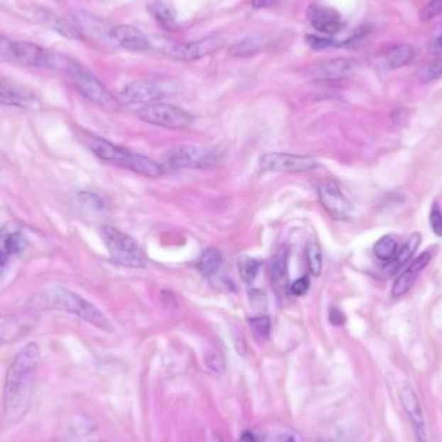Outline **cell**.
<instances>
[{
    "label": "cell",
    "mask_w": 442,
    "mask_h": 442,
    "mask_svg": "<svg viewBox=\"0 0 442 442\" xmlns=\"http://www.w3.org/2000/svg\"><path fill=\"white\" fill-rule=\"evenodd\" d=\"M40 363V348L29 343L16 355L6 375L3 405L9 423L15 424L26 416L35 385V375Z\"/></svg>",
    "instance_id": "6da1fadb"
},
{
    "label": "cell",
    "mask_w": 442,
    "mask_h": 442,
    "mask_svg": "<svg viewBox=\"0 0 442 442\" xmlns=\"http://www.w3.org/2000/svg\"><path fill=\"white\" fill-rule=\"evenodd\" d=\"M31 308L35 309H53L58 312L74 314L86 321L89 325L100 328L102 331L111 333L113 325L105 314L94 306L91 302L80 297L79 294L65 287H50L40 291L31 297Z\"/></svg>",
    "instance_id": "7a4b0ae2"
},
{
    "label": "cell",
    "mask_w": 442,
    "mask_h": 442,
    "mask_svg": "<svg viewBox=\"0 0 442 442\" xmlns=\"http://www.w3.org/2000/svg\"><path fill=\"white\" fill-rule=\"evenodd\" d=\"M87 145L89 150L104 162H108L114 166L122 167L124 170H128L145 177L155 179V177H160L165 171L160 165L145 155L114 145L104 138L89 136L87 138Z\"/></svg>",
    "instance_id": "3957f363"
},
{
    "label": "cell",
    "mask_w": 442,
    "mask_h": 442,
    "mask_svg": "<svg viewBox=\"0 0 442 442\" xmlns=\"http://www.w3.org/2000/svg\"><path fill=\"white\" fill-rule=\"evenodd\" d=\"M104 245L111 260L127 268H144L148 264L144 250L131 236L111 225H102L99 229Z\"/></svg>",
    "instance_id": "277c9868"
},
{
    "label": "cell",
    "mask_w": 442,
    "mask_h": 442,
    "mask_svg": "<svg viewBox=\"0 0 442 442\" xmlns=\"http://www.w3.org/2000/svg\"><path fill=\"white\" fill-rule=\"evenodd\" d=\"M65 73L73 79L75 87L80 94L87 97L89 101L99 105L101 109L109 113H116L121 110V101L110 94L100 80L94 77L84 66L80 65L75 60H72Z\"/></svg>",
    "instance_id": "5b68a950"
},
{
    "label": "cell",
    "mask_w": 442,
    "mask_h": 442,
    "mask_svg": "<svg viewBox=\"0 0 442 442\" xmlns=\"http://www.w3.org/2000/svg\"><path fill=\"white\" fill-rule=\"evenodd\" d=\"M223 154L216 148L177 145L168 149L162 157L163 170L182 168H209L221 160Z\"/></svg>",
    "instance_id": "8992f818"
},
{
    "label": "cell",
    "mask_w": 442,
    "mask_h": 442,
    "mask_svg": "<svg viewBox=\"0 0 442 442\" xmlns=\"http://www.w3.org/2000/svg\"><path fill=\"white\" fill-rule=\"evenodd\" d=\"M140 121L145 123L163 127L168 130H182L193 123L194 118L187 110L182 109L176 105L154 102L148 104L136 111Z\"/></svg>",
    "instance_id": "52a82bcc"
},
{
    "label": "cell",
    "mask_w": 442,
    "mask_h": 442,
    "mask_svg": "<svg viewBox=\"0 0 442 442\" xmlns=\"http://www.w3.org/2000/svg\"><path fill=\"white\" fill-rule=\"evenodd\" d=\"M177 88L172 82L144 79L132 82L121 92V101L126 104H154L176 94Z\"/></svg>",
    "instance_id": "ba28073f"
},
{
    "label": "cell",
    "mask_w": 442,
    "mask_h": 442,
    "mask_svg": "<svg viewBox=\"0 0 442 442\" xmlns=\"http://www.w3.org/2000/svg\"><path fill=\"white\" fill-rule=\"evenodd\" d=\"M261 170L267 172L303 174L317 167V160L311 155H300L290 153H267L260 158Z\"/></svg>",
    "instance_id": "9c48e42d"
},
{
    "label": "cell",
    "mask_w": 442,
    "mask_h": 442,
    "mask_svg": "<svg viewBox=\"0 0 442 442\" xmlns=\"http://www.w3.org/2000/svg\"><path fill=\"white\" fill-rule=\"evenodd\" d=\"M319 202L327 214L339 221H347L353 216V204L343 194L341 187L333 180L322 182L317 187Z\"/></svg>",
    "instance_id": "30bf717a"
},
{
    "label": "cell",
    "mask_w": 442,
    "mask_h": 442,
    "mask_svg": "<svg viewBox=\"0 0 442 442\" xmlns=\"http://www.w3.org/2000/svg\"><path fill=\"white\" fill-rule=\"evenodd\" d=\"M223 45H224L223 38L209 37L190 43L174 44L168 47L165 53L168 57L177 61H196L218 52L220 48H223Z\"/></svg>",
    "instance_id": "8fae6325"
},
{
    "label": "cell",
    "mask_w": 442,
    "mask_h": 442,
    "mask_svg": "<svg viewBox=\"0 0 442 442\" xmlns=\"http://www.w3.org/2000/svg\"><path fill=\"white\" fill-rule=\"evenodd\" d=\"M8 51L16 58L18 62L23 65L35 66V67H44V69H53L56 65V52L47 51L37 44L29 42H9Z\"/></svg>",
    "instance_id": "7c38bea8"
},
{
    "label": "cell",
    "mask_w": 442,
    "mask_h": 442,
    "mask_svg": "<svg viewBox=\"0 0 442 442\" xmlns=\"http://www.w3.org/2000/svg\"><path fill=\"white\" fill-rule=\"evenodd\" d=\"M37 322L38 317L33 313L0 316V347L23 338L35 327Z\"/></svg>",
    "instance_id": "4fadbf2b"
},
{
    "label": "cell",
    "mask_w": 442,
    "mask_h": 442,
    "mask_svg": "<svg viewBox=\"0 0 442 442\" xmlns=\"http://www.w3.org/2000/svg\"><path fill=\"white\" fill-rule=\"evenodd\" d=\"M26 247L28 238L17 223L8 221L0 228V276L7 267L11 256L21 254Z\"/></svg>",
    "instance_id": "5bb4252c"
},
{
    "label": "cell",
    "mask_w": 442,
    "mask_h": 442,
    "mask_svg": "<svg viewBox=\"0 0 442 442\" xmlns=\"http://www.w3.org/2000/svg\"><path fill=\"white\" fill-rule=\"evenodd\" d=\"M357 69L355 60L333 58L313 66L309 77L316 82H338L353 75Z\"/></svg>",
    "instance_id": "9a60e30c"
},
{
    "label": "cell",
    "mask_w": 442,
    "mask_h": 442,
    "mask_svg": "<svg viewBox=\"0 0 442 442\" xmlns=\"http://www.w3.org/2000/svg\"><path fill=\"white\" fill-rule=\"evenodd\" d=\"M399 399L404 406V410L411 421L416 442H428L424 413L421 409V401L418 399L413 387L410 385H404L399 392Z\"/></svg>",
    "instance_id": "2e32d148"
},
{
    "label": "cell",
    "mask_w": 442,
    "mask_h": 442,
    "mask_svg": "<svg viewBox=\"0 0 442 442\" xmlns=\"http://www.w3.org/2000/svg\"><path fill=\"white\" fill-rule=\"evenodd\" d=\"M108 40L126 51L144 52L149 48V39L145 34L130 25H119L109 30Z\"/></svg>",
    "instance_id": "e0dca14e"
},
{
    "label": "cell",
    "mask_w": 442,
    "mask_h": 442,
    "mask_svg": "<svg viewBox=\"0 0 442 442\" xmlns=\"http://www.w3.org/2000/svg\"><path fill=\"white\" fill-rule=\"evenodd\" d=\"M308 18L313 28L319 33L325 34H336L343 28L341 17L333 8L324 7L319 4H312L308 8Z\"/></svg>",
    "instance_id": "ac0fdd59"
},
{
    "label": "cell",
    "mask_w": 442,
    "mask_h": 442,
    "mask_svg": "<svg viewBox=\"0 0 442 442\" xmlns=\"http://www.w3.org/2000/svg\"><path fill=\"white\" fill-rule=\"evenodd\" d=\"M431 259H432V254L429 251H424L423 254L419 255L406 268L405 272L396 280V282L393 283L391 290L392 297H401L407 294L410 289L413 287L414 283L416 282L419 275L429 264Z\"/></svg>",
    "instance_id": "d6986e66"
},
{
    "label": "cell",
    "mask_w": 442,
    "mask_h": 442,
    "mask_svg": "<svg viewBox=\"0 0 442 442\" xmlns=\"http://www.w3.org/2000/svg\"><path fill=\"white\" fill-rule=\"evenodd\" d=\"M38 21L43 23L44 26H47L48 29L56 31L60 35L67 38L70 40H80L83 39V34L80 31L79 28L77 25H74L73 22L66 20L64 17L52 13L47 9L39 8L35 13Z\"/></svg>",
    "instance_id": "ffe728a7"
},
{
    "label": "cell",
    "mask_w": 442,
    "mask_h": 442,
    "mask_svg": "<svg viewBox=\"0 0 442 442\" xmlns=\"http://www.w3.org/2000/svg\"><path fill=\"white\" fill-rule=\"evenodd\" d=\"M0 105L23 109H37L39 102L33 94L9 87L0 82Z\"/></svg>",
    "instance_id": "44dd1931"
},
{
    "label": "cell",
    "mask_w": 442,
    "mask_h": 442,
    "mask_svg": "<svg viewBox=\"0 0 442 442\" xmlns=\"http://www.w3.org/2000/svg\"><path fill=\"white\" fill-rule=\"evenodd\" d=\"M268 37L265 35H251L242 39L238 43L233 44L229 48V53L233 57H248L265 50L268 47Z\"/></svg>",
    "instance_id": "7402d4cb"
},
{
    "label": "cell",
    "mask_w": 442,
    "mask_h": 442,
    "mask_svg": "<svg viewBox=\"0 0 442 442\" xmlns=\"http://www.w3.org/2000/svg\"><path fill=\"white\" fill-rule=\"evenodd\" d=\"M287 269H289V248L281 246L277 250L275 258L272 260L270 267V282L276 289L283 287L287 280Z\"/></svg>",
    "instance_id": "603a6c76"
},
{
    "label": "cell",
    "mask_w": 442,
    "mask_h": 442,
    "mask_svg": "<svg viewBox=\"0 0 442 442\" xmlns=\"http://www.w3.org/2000/svg\"><path fill=\"white\" fill-rule=\"evenodd\" d=\"M223 265V255L215 247H210L203 251L198 260V270L203 277H214Z\"/></svg>",
    "instance_id": "cb8c5ba5"
},
{
    "label": "cell",
    "mask_w": 442,
    "mask_h": 442,
    "mask_svg": "<svg viewBox=\"0 0 442 442\" xmlns=\"http://www.w3.org/2000/svg\"><path fill=\"white\" fill-rule=\"evenodd\" d=\"M421 236L419 233H414L413 236H410L407 238L405 245L399 248L396 259L392 261V263H388L389 264V272H391L392 275L399 272V269L402 268L406 263L411 260L413 255L415 254V251L418 250V247L421 245Z\"/></svg>",
    "instance_id": "d4e9b609"
},
{
    "label": "cell",
    "mask_w": 442,
    "mask_h": 442,
    "mask_svg": "<svg viewBox=\"0 0 442 442\" xmlns=\"http://www.w3.org/2000/svg\"><path fill=\"white\" fill-rule=\"evenodd\" d=\"M415 55V48L411 44L402 43L394 45L387 53V65L392 70L407 65Z\"/></svg>",
    "instance_id": "484cf974"
},
{
    "label": "cell",
    "mask_w": 442,
    "mask_h": 442,
    "mask_svg": "<svg viewBox=\"0 0 442 442\" xmlns=\"http://www.w3.org/2000/svg\"><path fill=\"white\" fill-rule=\"evenodd\" d=\"M149 13L167 29H172L176 25V13L174 9L163 0H153L148 6Z\"/></svg>",
    "instance_id": "4316f807"
},
{
    "label": "cell",
    "mask_w": 442,
    "mask_h": 442,
    "mask_svg": "<svg viewBox=\"0 0 442 442\" xmlns=\"http://www.w3.org/2000/svg\"><path fill=\"white\" fill-rule=\"evenodd\" d=\"M399 253V245L397 241L394 240L392 236L387 234L385 237H382L374 245V254L377 259L385 263H392L396 259Z\"/></svg>",
    "instance_id": "83f0119b"
},
{
    "label": "cell",
    "mask_w": 442,
    "mask_h": 442,
    "mask_svg": "<svg viewBox=\"0 0 442 442\" xmlns=\"http://www.w3.org/2000/svg\"><path fill=\"white\" fill-rule=\"evenodd\" d=\"M305 259L311 275L319 277L322 272V251L317 242L309 241L305 246Z\"/></svg>",
    "instance_id": "f1b7e54d"
},
{
    "label": "cell",
    "mask_w": 442,
    "mask_h": 442,
    "mask_svg": "<svg viewBox=\"0 0 442 442\" xmlns=\"http://www.w3.org/2000/svg\"><path fill=\"white\" fill-rule=\"evenodd\" d=\"M259 270H260V263L253 258L245 256L238 263L241 280L246 284H251L254 282L259 275Z\"/></svg>",
    "instance_id": "f546056e"
},
{
    "label": "cell",
    "mask_w": 442,
    "mask_h": 442,
    "mask_svg": "<svg viewBox=\"0 0 442 442\" xmlns=\"http://www.w3.org/2000/svg\"><path fill=\"white\" fill-rule=\"evenodd\" d=\"M204 360H206V365L209 366V369L212 370L214 372L220 374V372H224L225 369H226L224 355L220 348L215 347V346H211L210 348H207L206 355H204Z\"/></svg>",
    "instance_id": "4dcf8cb0"
},
{
    "label": "cell",
    "mask_w": 442,
    "mask_h": 442,
    "mask_svg": "<svg viewBox=\"0 0 442 442\" xmlns=\"http://www.w3.org/2000/svg\"><path fill=\"white\" fill-rule=\"evenodd\" d=\"M442 77V58H436L429 61L421 70V80L427 83L438 79Z\"/></svg>",
    "instance_id": "1f68e13d"
},
{
    "label": "cell",
    "mask_w": 442,
    "mask_h": 442,
    "mask_svg": "<svg viewBox=\"0 0 442 442\" xmlns=\"http://www.w3.org/2000/svg\"><path fill=\"white\" fill-rule=\"evenodd\" d=\"M248 324L251 330L254 331L255 335L260 336V338H268L269 333H270V328H272V322L268 316H256L253 319H248Z\"/></svg>",
    "instance_id": "d6a6232c"
},
{
    "label": "cell",
    "mask_w": 442,
    "mask_h": 442,
    "mask_svg": "<svg viewBox=\"0 0 442 442\" xmlns=\"http://www.w3.org/2000/svg\"><path fill=\"white\" fill-rule=\"evenodd\" d=\"M78 201L88 210H104V201H102L101 197L97 196L96 193H92V192H80L78 194Z\"/></svg>",
    "instance_id": "836d02e7"
},
{
    "label": "cell",
    "mask_w": 442,
    "mask_h": 442,
    "mask_svg": "<svg viewBox=\"0 0 442 442\" xmlns=\"http://www.w3.org/2000/svg\"><path fill=\"white\" fill-rule=\"evenodd\" d=\"M429 224L432 232L435 233L437 237H442V212L437 203L432 204V209L429 212Z\"/></svg>",
    "instance_id": "e575fe53"
},
{
    "label": "cell",
    "mask_w": 442,
    "mask_h": 442,
    "mask_svg": "<svg viewBox=\"0 0 442 442\" xmlns=\"http://www.w3.org/2000/svg\"><path fill=\"white\" fill-rule=\"evenodd\" d=\"M442 12V0H431L426 7L421 11L423 21H429Z\"/></svg>",
    "instance_id": "d590c367"
},
{
    "label": "cell",
    "mask_w": 442,
    "mask_h": 442,
    "mask_svg": "<svg viewBox=\"0 0 442 442\" xmlns=\"http://www.w3.org/2000/svg\"><path fill=\"white\" fill-rule=\"evenodd\" d=\"M231 336H232L233 346L237 350V353L240 355H247V343L243 333H241L238 327H233L232 331H231Z\"/></svg>",
    "instance_id": "8d00e7d4"
},
{
    "label": "cell",
    "mask_w": 442,
    "mask_h": 442,
    "mask_svg": "<svg viewBox=\"0 0 442 442\" xmlns=\"http://www.w3.org/2000/svg\"><path fill=\"white\" fill-rule=\"evenodd\" d=\"M309 280L308 277H300L297 278V281L291 283L289 286V291H290L291 295L294 297H303L306 294V291L309 290Z\"/></svg>",
    "instance_id": "74e56055"
},
{
    "label": "cell",
    "mask_w": 442,
    "mask_h": 442,
    "mask_svg": "<svg viewBox=\"0 0 442 442\" xmlns=\"http://www.w3.org/2000/svg\"><path fill=\"white\" fill-rule=\"evenodd\" d=\"M306 43L308 45L314 50V51H319V50H325L327 47L335 44L333 39H328V38H321L317 35H306Z\"/></svg>",
    "instance_id": "f35d334b"
},
{
    "label": "cell",
    "mask_w": 442,
    "mask_h": 442,
    "mask_svg": "<svg viewBox=\"0 0 442 442\" xmlns=\"http://www.w3.org/2000/svg\"><path fill=\"white\" fill-rule=\"evenodd\" d=\"M250 302L255 309H267V297L260 290L250 291Z\"/></svg>",
    "instance_id": "ab89813d"
},
{
    "label": "cell",
    "mask_w": 442,
    "mask_h": 442,
    "mask_svg": "<svg viewBox=\"0 0 442 442\" xmlns=\"http://www.w3.org/2000/svg\"><path fill=\"white\" fill-rule=\"evenodd\" d=\"M328 319H330V322H331L333 325H335V326H341V325L346 324V316H344V313L339 311V309H336V308H331V309H330Z\"/></svg>",
    "instance_id": "60d3db41"
},
{
    "label": "cell",
    "mask_w": 442,
    "mask_h": 442,
    "mask_svg": "<svg viewBox=\"0 0 442 442\" xmlns=\"http://www.w3.org/2000/svg\"><path fill=\"white\" fill-rule=\"evenodd\" d=\"M392 119H393L394 122H397V123H402V121H406V119H407V111H406L405 109L394 110V111L392 113Z\"/></svg>",
    "instance_id": "b9f144b4"
},
{
    "label": "cell",
    "mask_w": 442,
    "mask_h": 442,
    "mask_svg": "<svg viewBox=\"0 0 442 442\" xmlns=\"http://www.w3.org/2000/svg\"><path fill=\"white\" fill-rule=\"evenodd\" d=\"M283 442H304V440L299 432H289L283 437Z\"/></svg>",
    "instance_id": "7bdbcfd3"
},
{
    "label": "cell",
    "mask_w": 442,
    "mask_h": 442,
    "mask_svg": "<svg viewBox=\"0 0 442 442\" xmlns=\"http://www.w3.org/2000/svg\"><path fill=\"white\" fill-rule=\"evenodd\" d=\"M238 442H258L256 441V437H255L254 433L253 432H250V431H245L242 435H241L240 440Z\"/></svg>",
    "instance_id": "ee69618b"
},
{
    "label": "cell",
    "mask_w": 442,
    "mask_h": 442,
    "mask_svg": "<svg viewBox=\"0 0 442 442\" xmlns=\"http://www.w3.org/2000/svg\"><path fill=\"white\" fill-rule=\"evenodd\" d=\"M275 0H253V6L255 8H267L273 4Z\"/></svg>",
    "instance_id": "f6af8a7d"
},
{
    "label": "cell",
    "mask_w": 442,
    "mask_h": 442,
    "mask_svg": "<svg viewBox=\"0 0 442 442\" xmlns=\"http://www.w3.org/2000/svg\"><path fill=\"white\" fill-rule=\"evenodd\" d=\"M437 45H438V47H441L442 48V30L441 33H440V35L437 38Z\"/></svg>",
    "instance_id": "bcb514c9"
},
{
    "label": "cell",
    "mask_w": 442,
    "mask_h": 442,
    "mask_svg": "<svg viewBox=\"0 0 442 442\" xmlns=\"http://www.w3.org/2000/svg\"><path fill=\"white\" fill-rule=\"evenodd\" d=\"M211 442H224L219 436H214L212 438H211Z\"/></svg>",
    "instance_id": "7dc6e473"
}]
</instances>
